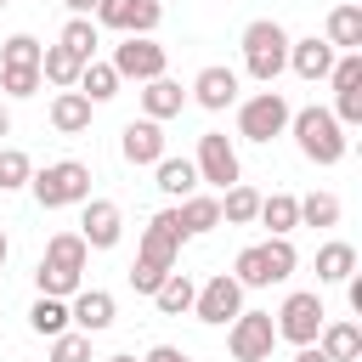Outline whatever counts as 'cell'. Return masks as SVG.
Listing matches in <instances>:
<instances>
[{
  "label": "cell",
  "mask_w": 362,
  "mask_h": 362,
  "mask_svg": "<svg viewBox=\"0 0 362 362\" xmlns=\"http://www.w3.org/2000/svg\"><path fill=\"white\" fill-rule=\"evenodd\" d=\"M28 322H34V334H45V339L68 334V300H51V294H40V300H34V311H28Z\"/></svg>",
  "instance_id": "29"
},
{
  "label": "cell",
  "mask_w": 362,
  "mask_h": 362,
  "mask_svg": "<svg viewBox=\"0 0 362 362\" xmlns=\"http://www.w3.org/2000/svg\"><path fill=\"white\" fill-rule=\"evenodd\" d=\"M328 45H345V51H362V6H334L328 11Z\"/></svg>",
  "instance_id": "22"
},
{
  "label": "cell",
  "mask_w": 362,
  "mask_h": 362,
  "mask_svg": "<svg viewBox=\"0 0 362 362\" xmlns=\"http://www.w3.org/2000/svg\"><path fill=\"white\" fill-rule=\"evenodd\" d=\"M102 362H136V356H124V351H119V356H102Z\"/></svg>",
  "instance_id": "45"
},
{
  "label": "cell",
  "mask_w": 362,
  "mask_h": 362,
  "mask_svg": "<svg viewBox=\"0 0 362 362\" xmlns=\"http://www.w3.org/2000/svg\"><path fill=\"white\" fill-rule=\"evenodd\" d=\"M0 136H11V113H6V102H0Z\"/></svg>",
  "instance_id": "43"
},
{
  "label": "cell",
  "mask_w": 362,
  "mask_h": 362,
  "mask_svg": "<svg viewBox=\"0 0 362 362\" xmlns=\"http://www.w3.org/2000/svg\"><path fill=\"white\" fill-rule=\"evenodd\" d=\"M119 232H124L119 204H107V198H85V221H79L85 249H113V243H119Z\"/></svg>",
  "instance_id": "13"
},
{
  "label": "cell",
  "mask_w": 362,
  "mask_h": 362,
  "mask_svg": "<svg viewBox=\"0 0 362 362\" xmlns=\"http://www.w3.org/2000/svg\"><path fill=\"white\" fill-rule=\"evenodd\" d=\"M255 221H266V226H272V238H288V232L300 226V198L272 192V198H260V215H255Z\"/></svg>",
  "instance_id": "23"
},
{
  "label": "cell",
  "mask_w": 362,
  "mask_h": 362,
  "mask_svg": "<svg viewBox=\"0 0 362 362\" xmlns=\"http://www.w3.org/2000/svg\"><path fill=\"white\" fill-rule=\"evenodd\" d=\"M158 17H164L158 0H96V23L102 28H124V34H141V40L158 28Z\"/></svg>",
  "instance_id": "9"
},
{
  "label": "cell",
  "mask_w": 362,
  "mask_h": 362,
  "mask_svg": "<svg viewBox=\"0 0 362 362\" xmlns=\"http://www.w3.org/2000/svg\"><path fill=\"white\" fill-rule=\"evenodd\" d=\"M28 187H34L40 209L85 204V198H90V170H85V164H74V158H62V164H45L40 175H28Z\"/></svg>",
  "instance_id": "5"
},
{
  "label": "cell",
  "mask_w": 362,
  "mask_h": 362,
  "mask_svg": "<svg viewBox=\"0 0 362 362\" xmlns=\"http://www.w3.org/2000/svg\"><path fill=\"white\" fill-rule=\"evenodd\" d=\"M317 351H322L328 362H356V356H362V328H356V322H322Z\"/></svg>",
  "instance_id": "18"
},
{
  "label": "cell",
  "mask_w": 362,
  "mask_h": 362,
  "mask_svg": "<svg viewBox=\"0 0 362 362\" xmlns=\"http://www.w3.org/2000/svg\"><path fill=\"white\" fill-rule=\"evenodd\" d=\"M192 294H198V283H192L187 272H170V277L153 288V305H158L164 317H181V311H192Z\"/></svg>",
  "instance_id": "21"
},
{
  "label": "cell",
  "mask_w": 362,
  "mask_h": 362,
  "mask_svg": "<svg viewBox=\"0 0 362 362\" xmlns=\"http://www.w3.org/2000/svg\"><path fill=\"white\" fill-rule=\"evenodd\" d=\"M356 272V249L351 243H322L317 249V283H345Z\"/></svg>",
  "instance_id": "26"
},
{
  "label": "cell",
  "mask_w": 362,
  "mask_h": 362,
  "mask_svg": "<svg viewBox=\"0 0 362 362\" xmlns=\"http://www.w3.org/2000/svg\"><path fill=\"white\" fill-rule=\"evenodd\" d=\"M153 170H158V192H170V198H192V187H198V170H192L187 158H158Z\"/></svg>",
  "instance_id": "27"
},
{
  "label": "cell",
  "mask_w": 362,
  "mask_h": 362,
  "mask_svg": "<svg viewBox=\"0 0 362 362\" xmlns=\"http://www.w3.org/2000/svg\"><path fill=\"white\" fill-rule=\"evenodd\" d=\"M51 362H90V334H79V328L57 334L51 339Z\"/></svg>",
  "instance_id": "36"
},
{
  "label": "cell",
  "mask_w": 362,
  "mask_h": 362,
  "mask_svg": "<svg viewBox=\"0 0 362 362\" xmlns=\"http://www.w3.org/2000/svg\"><path fill=\"white\" fill-rule=\"evenodd\" d=\"M260 215V192L255 187H226V198H221V221H232V226H243V221H255Z\"/></svg>",
  "instance_id": "31"
},
{
  "label": "cell",
  "mask_w": 362,
  "mask_h": 362,
  "mask_svg": "<svg viewBox=\"0 0 362 362\" xmlns=\"http://www.w3.org/2000/svg\"><path fill=\"white\" fill-rule=\"evenodd\" d=\"M334 119H339V124H362V85H356V90H339Z\"/></svg>",
  "instance_id": "39"
},
{
  "label": "cell",
  "mask_w": 362,
  "mask_h": 362,
  "mask_svg": "<svg viewBox=\"0 0 362 362\" xmlns=\"http://www.w3.org/2000/svg\"><path fill=\"white\" fill-rule=\"evenodd\" d=\"M68 322H74L79 334H102V328H113V294H102V288H79L74 305H68Z\"/></svg>",
  "instance_id": "14"
},
{
  "label": "cell",
  "mask_w": 362,
  "mask_h": 362,
  "mask_svg": "<svg viewBox=\"0 0 362 362\" xmlns=\"http://www.w3.org/2000/svg\"><path fill=\"white\" fill-rule=\"evenodd\" d=\"M175 221H181V232L192 238V232H209V226H221V198H181V209H175Z\"/></svg>",
  "instance_id": "25"
},
{
  "label": "cell",
  "mask_w": 362,
  "mask_h": 362,
  "mask_svg": "<svg viewBox=\"0 0 362 362\" xmlns=\"http://www.w3.org/2000/svg\"><path fill=\"white\" fill-rule=\"evenodd\" d=\"M0 6H11V0H0Z\"/></svg>",
  "instance_id": "46"
},
{
  "label": "cell",
  "mask_w": 362,
  "mask_h": 362,
  "mask_svg": "<svg viewBox=\"0 0 362 362\" xmlns=\"http://www.w3.org/2000/svg\"><path fill=\"white\" fill-rule=\"evenodd\" d=\"M243 62H249V74H255L260 85H272V79L288 68V34H283L272 17L249 23V28H243Z\"/></svg>",
  "instance_id": "4"
},
{
  "label": "cell",
  "mask_w": 362,
  "mask_h": 362,
  "mask_svg": "<svg viewBox=\"0 0 362 362\" xmlns=\"http://www.w3.org/2000/svg\"><path fill=\"white\" fill-rule=\"evenodd\" d=\"M198 181H215V187H238V153L221 130H204L198 136V158H192Z\"/></svg>",
  "instance_id": "10"
},
{
  "label": "cell",
  "mask_w": 362,
  "mask_h": 362,
  "mask_svg": "<svg viewBox=\"0 0 362 362\" xmlns=\"http://www.w3.org/2000/svg\"><path fill=\"white\" fill-rule=\"evenodd\" d=\"M232 283H238V288H266V283H272V266H266V249H260V243H249V249L232 260Z\"/></svg>",
  "instance_id": "28"
},
{
  "label": "cell",
  "mask_w": 362,
  "mask_h": 362,
  "mask_svg": "<svg viewBox=\"0 0 362 362\" xmlns=\"http://www.w3.org/2000/svg\"><path fill=\"white\" fill-rule=\"evenodd\" d=\"M119 147H124V158H130V164H158V158H164V130H158L153 119H130Z\"/></svg>",
  "instance_id": "17"
},
{
  "label": "cell",
  "mask_w": 362,
  "mask_h": 362,
  "mask_svg": "<svg viewBox=\"0 0 362 362\" xmlns=\"http://www.w3.org/2000/svg\"><path fill=\"white\" fill-rule=\"evenodd\" d=\"M288 124H294V141H300V153H305L311 164H339L345 147H351L345 124H339L328 107H300Z\"/></svg>",
  "instance_id": "3"
},
{
  "label": "cell",
  "mask_w": 362,
  "mask_h": 362,
  "mask_svg": "<svg viewBox=\"0 0 362 362\" xmlns=\"http://www.w3.org/2000/svg\"><path fill=\"white\" fill-rule=\"evenodd\" d=\"M79 74H85V62H79L74 51H62V45H45V51H40V79H51V85L74 90V85H79Z\"/></svg>",
  "instance_id": "20"
},
{
  "label": "cell",
  "mask_w": 362,
  "mask_h": 362,
  "mask_svg": "<svg viewBox=\"0 0 362 362\" xmlns=\"http://www.w3.org/2000/svg\"><path fill=\"white\" fill-rule=\"evenodd\" d=\"M40 40L34 34H11L6 45H0V68H40Z\"/></svg>",
  "instance_id": "33"
},
{
  "label": "cell",
  "mask_w": 362,
  "mask_h": 362,
  "mask_svg": "<svg viewBox=\"0 0 362 362\" xmlns=\"http://www.w3.org/2000/svg\"><path fill=\"white\" fill-rule=\"evenodd\" d=\"M288 119H294V107L283 102V90H260L238 107V136L243 141H272V136L288 130Z\"/></svg>",
  "instance_id": "6"
},
{
  "label": "cell",
  "mask_w": 362,
  "mask_h": 362,
  "mask_svg": "<svg viewBox=\"0 0 362 362\" xmlns=\"http://www.w3.org/2000/svg\"><path fill=\"white\" fill-rule=\"evenodd\" d=\"M300 221H305V226H334V221H339V198H334V192L300 198Z\"/></svg>",
  "instance_id": "34"
},
{
  "label": "cell",
  "mask_w": 362,
  "mask_h": 362,
  "mask_svg": "<svg viewBox=\"0 0 362 362\" xmlns=\"http://www.w3.org/2000/svg\"><path fill=\"white\" fill-rule=\"evenodd\" d=\"M85 238L79 232H57L51 243H45V255H40V272H34V283H40V294H51V300H68V294H79V277H85Z\"/></svg>",
  "instance_id": "2"
},
{
  "label": "cell",
  "mask_w": 362,
  "mask_h": 362,
  "mask_svg": "<svg viewBox=\"0 0 362 362\" xmlns=\"http://www.w3.org/2000/svg\"><path fill=\"white\" fill-rule=\"evenodd\" d=\"M6 255H11V243H6V226H0V266H6Z\"/></svg>",
  "instance_id": "44"
},
{
  "label": "cell",
  "mask_w": 362,
  "mask_h": 362,
  "mask_svg": "<svg viewBox=\"0 0 362 362\" xmlns=\"http://www.w3.org/2000/svg\"><path fill=\"white\" fill-rule=\"evenodd\" d=\"M294 362H328V356H322L317 345H300V351H294Z\"/></svg>",
  "instance_id": "42"
},
{
  "label": "cell",
  "mask_w": 362,
  "mask_h": 362,
  "mask_svg": "<svg viewBox=\"0 0 362 362\" xmlns=\"http://www.w3.org/2000/svg\"><path fill=\"white\" fill-rule=\"evenodd\" d=\"M0 90L6 96H34L40 90V68H0Z\"/></svg>",
  "instance_id": "38"
},
{
  "label": "cell",
  "mask_w": 362,
  "mask_h": 362,
  "mask_svg": "<svg viewBox=\"0 0 362 362\" xmlns=\"http://www.w3.org/2000/svg\"><path fill=\"white\" fill-rule=\"evenodd\" d=\"M62 51H74L79 62H90V51H96V23L90 17H68V28H62V40H57Z\"/></svg>",
  "instance_id": "32"
},
{
  "label": "cell",
  "mask_w": 362,
  "mask_h": 362,
  "mask_svg": "<svg viewBox=\"0 0 362 362\" xmlns=\"http://www.w3.org/2000/svg\"><path fill=\"white\" fill-rule=\"evenodd\" d=\"M266 249V266H272V283H283L294 266H300V255H294V243L288 238H272V243H260Z\"/></svg>",
  "instance_id": "37"
},
{
  "label": "cell",
  "mask_w": 362,
  "mask_h": 362,
  "mask_svg": "<svg viewBox=\"0 0 362 362\" xmlns=\"http://www.w3.org/2000/svg\"><path fill=\"white\" fill-rule=\"evenodd\" d=\"M322 322H328V311H322V300L311 294V288H300V294H288L283 305H277V339H288V345H317V334H322Z\"/></svg>",
  "instance_id": "7"
},
{
  "label": "cell",
  "mask_w": 362,
  "mask_h": 362,
  "mask_svg": "<svg viewBox=\"0 0 362 362\" xmlns=\"http://www.w3.org/2000/svg\"><path fill=\"white\" fill-rule=\"evenodd\" d=\"M164 45H153V40H141V34H130L119 51H113V74L119 79H164Z\"/></svg>",
  "instance_id": "12"
},
{
  "label": "cell",
  "mask_w": 362,
  "mask_h": 362,
  "mask_svg": "<svg viewBox=\"0 0 362 362\" xmlns=\"http://www.w3.org/2000/svg\"><path fill=\"white\" fill-rule=\"evenodd\" d=\"M192 96H198V107H209V113H221L226 102H238V74L232 68H204L198 79H192Z\"/></svg>",
  "instance_id": "16"
},
{
  "label": "cell",
  "mask_w": 362,
  "mask_h": 362,
  "mask_svg": "<svg viewBox=\"0 0 362 362\" xmlns=\"http://www.w3.org/2000/svg\"><path fill=\"white\" fill-rule=\"evenodd\" d=\"M226 345H232V356H238V362H266V356H272V345H277L272 311H238V317H232Z\"/></svg>",
  "instance_id": "8"
},
{
  "label": "cell",
  "mask_w": 362,
  "mask_h": 362,
  "mask_svg": "<svg viewBox=\"0 0 362 362\" xmlns=\"http://www.w3.org/2000/svg\"><path fill=\"white\" fill-rule=\"evenodd\" d=\"M192 311H198V322H232V317L243 311V288L232 283V272H215V277L192 294Z\"/></svg>",
  "instance_id": "11"
},
{
  "label": "cell",
  "mask_w": 362,
  "mask_h": 362,
  "mask_svg": "<svg viewBox=\"0 0 362 362\" xmlns=\"http://www.w3.org/2000/svg\"><path fill=\"white\" fill-rule=\"evenodd\" d=\"M147 362H192V356H187V351H175V345H153V351H147Z\"/></svg>",
  "instance_id": "40"
},
{
  "label": "cell",
  "mask_w": 362,
  "mask_h": 362,
  "mask_svg": "<svg viewBox=\"0 0 362 362\" xmlns=\"http://www.w3.org/2000/svg\"><path fill=\"white\" fill-rule=\"evenodd\" d=\"M351 6H356V0H351Z\"/></svg>",
  "instance_id": "47"
},
{
  "label": "cell",
  "mask_w": 362,
  "mask_h": 362,
  "mask_svg": "<svg viewBox=\"0 0 362 362\" xmlns=\"http://www.w3.org/2000/svg\"><path fill=\"white\" fill-rule=\"evenodd\" d=\"M28 153H17V147H0V192H17V187H28Z\"/></svg>",
  "instance_id": "35"
},
{
  "label": "cell",
  "mask_w": 362,
  "mask_h": 362,
  "mask_svg": "<svg viewBox=\"0 0 362 362\" xmlns=\"http://www.w3.org/2000/svg\"><path fill=\"white\" fill-rule=\"evenodd\" d=\"M181 102H187V90H181L175 79H147V90H141V113H147L153 124H158V119H175Z\"/></svg>",
  "instance_id": "19"
},
{
  "label": "cell",
  "mask_w": 362,
  "mask_h": 362,
  "mask_svg": "<svg viewBox=\"0 0 362 362\" xmlns=\"http://www.w3.org/2000/svg\"><path fill=\"white\" fill-rule=\"evenodd\" d=\"M288 68L300 74V79H328V68H334V45L328 40H288Z\"/></svg>",
  "instance_id": "15"
},
{
  "label": "cell",
  "mask_w": 362,
  "mask_h": 362,
  "mask_svg": "<svg viewBox=\"0 0 362 362\" xmlns=\"http://www.w3.org/2000/svg\"><path fill=\"white\" fill-rule=\"evenodd\" d=\"M113 90H119L113 62H85V74H79V96H85V102H107Z\"/></svg>",
  "instance_id": "30"
},
{
  "label": "cell",
  "mask_w": 362,
  "mask_h": 362,
  "mask_svg": "<svg viewBox=\"0 0 362 362\" xmlns=\"http://www.w3.org/2000/svg\"><path fill=\"white\" fill-rule=\"evenodd\" d=\"M181 243H187V232H181V221H175V209H158V215L147 221V232H141V249H136V266H130V288H136V294H153V288L175 272Z\"/></svg>",
  "instance_id": "1"
},
{
  "label": "cell",
  "mask_w": 362,
  "mask_h": 362,
  "mask_svg": "<svg viewBox=\"0 0 362 362\" xmlns=\"http://www.w3.org/2000/svg\"><path fill=\"white\" fill-rule=\"evenodd\" d=\"M62 6H68L74 17H90V11H96V0H62Z\"/></svg>",
  "instance_id": "41"
},
{
  "label": "cell",
  "mask_w": 362,
  "mask_h": 362,
  "mask_svg": "<svg viewBox=\"0 0 362 362\" xmlns=\"http://www.w3.org/2000/svg\"><path fill=\"white\" fill-rule=\"evenodd\" d=\"M51 124H57L62 136H79V130L90 124V102H85L79 90H62V96L51 102Z\"/></svg>",
  "instance_id": "24"
}]
</instances>
